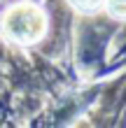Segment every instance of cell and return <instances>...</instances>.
I'll return each mask as SVG.
<instances>
[{"label": "cell", "mask_w": 126, "mask_h": 128, "mask_svg": "<svg viewBox=\"0 0 126 128\" xmlns=\"http://www.w3.org/2000/svg\"><path fill=\"white\" fill-rule=\"evenodd\" d=\"M110 14L126 16V0H110Z\"/></svg>", "instance_id": "obj_3"}, {"label": "cell", "mask_w": 126, "mask_h": 128, "mask_svg": "<svg viewBox=\"0 0 126 128\" xmlns=\"http://www.w3.org/2000/svg\"><path fill=\"white\" fill-rule=\"evenodd\" d=\"M72 7L79 12H96L98 7L103 5V0H70Z\"/></svg>", "instance_id": "obj_2"}, {"label": "cell", "mask_w": 126, "mask_h": 128, "mask_svg": "<svg viewBox=\"0 0 126 128\" xmlns=\"http://www.w3.org/2000/svg\"><path fill=\"white\" fill-rule=\"evenodd\" d=\"M3 35L12 42L19 44H31L40 40L44 33V16L38 7L31 5H17L3 16Z\"/></svg>", "instance_id": "obj_1"}]
</instances>
